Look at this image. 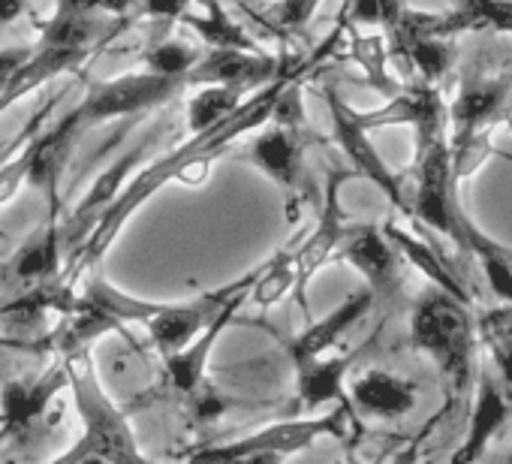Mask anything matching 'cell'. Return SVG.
I'll list each match as a JSON object with an SVG mask.
<instances>
[{
    "instance_id": "cell-1",
    "label": "cell",
    "mask_w": 512,
    "mask_h": 464,
    "mask_svg": "<svg viewBox=\"0 0 512 464\" xmlns=\"http://www.w3.org/2000/svg\"><path fill=\"white\" fill-rule=\"evenodd\" d=\"M293 76H281L275 79L272 85L253 91L244 106L226 118L223 124L205 130V133H190V139L184 145H178L175 151L163 154L160 160H154L148 169L136 172L130 178V184L124 187V193L115 199V205L100 217V223L91 229V236L76 248V257L67 269L70 278L82 275L85 269L97 266L100 257L109 251V245L118 239V232L124 229V223L154 196L160 193L166 184H181V187H202L214 169V160H220V154L241 136L247 133H256L263 130L272 118H275V109L284 97V91L290 88Z\"/></svg>"
},
{
    "instance_id": "cell-2",
    "label": "cell",
    "mask_w": 512,
    "mask_h": 464,
    "mask_svg": "<svg viewBox=\"0 0 512 464\" xmlns=\"http://www.w3.org/2000/svg\"><path fill=\"white\" fill-rule=\"evenodd\" d=\"M118 31L121 25H112L103 16H76L58 10L40 28L37 46L0 52V115L37 88L76 73Z\"/></svg>"
},
{
    "instance_id": "cell-3",
    "label": "cell",
    "mask_w": 512,
    "mask_h": 464,
    "mask_svg": "<svg viewBox=\"0 0 512 464\" xmlns=\"http://www.w3.org/2000/svg\"><path fill=\"white\" fill-rule=\"evenodd\" d=\"M67 371H70V395L82 431L70 443V449L55 455L49 464H76L88 455H100L109 464H151L139 449L130 419L103 389L91 350L79 356H67Z\"/></svg>"
},
{
    "instance_id": "cell-4",
    "label": "cell",
    "mask_w": 512,
    "mask_h": 464,
    "mask_svg": "<svg viewBox=\"0 0 512 464\" xmlns=\"http://www.w3.org/2000/svg\"><path fill=\"white\" fill-rule=\"evenodd\" d=\"M413 344L449 377L455 389H464L473 377V320L464 302L443 290H428L410 317Z\"/></svg>"
},
{
    "instance_id": "cell-5",
    "label": "cell",
    "mask_w": 512,
    "mask_h": 464,
    "mask_svg": "<svg viewBox=\"0 0 512 464\" xmlns=\"http://www.w3.org/2000/svg\"><path fill=\"white\" fill-rule=\"evenodd\" d=\"M181 88H187V85L178 79L148 73V70L124 73L118 79L97 82L79 106H73L67 115H61L55 130L61 136H67L70 142H79L88 130H94L100 124L142 115V112H151V109L169 103Z\"/></svg>"
},
{
    "instance_id": "cell-6",
    "label": "cell",
    "mask_w": 512,
    "mask_h": 464,
    "mask_svg": "<svg viewBox=\"0 0 512 464\" xmlns=\"http://www.w3.org/2000/svg\"><path fill=\"white\" fill-rule=\"evenodd\" d=\"M434 232H443L458 248H467L470 220L458 208V184L452 175V145L443 136L416 145V196L413 214Z\"/></svg>"
},
{
    "instance_id": "cell-7",
    "label": "cell",
    "mask_w": 512,
    "mask_h": 464,
    "mask_svg": "<svg viewBox=\"0 0 512 464\" xmlns=\"http://www.w3.org/2000/svg\"><path fill=\"white\" fill-rule=\"evenodd\" d=\"M256 278H260V269L250 272L247 278L223 287V290H214V293H205L199 299H190V302H178V305H160L157 314L145 323L148 335H151V344L157 347V353L163 359L181 353L187 344H193L223 311L232 299L244 296L253 290Z\"/></svg>"
},
{
    "instance_id": "cell-8",
    "label": "cell",
    "mask_w": 512,
    "mask_h": 464,
    "mask_svg": "<svg viewBox=\"0 0 512 464\" xmlns=\"http://www.w3.org/2000/svg\"><path fill=\"white\" fill-rule=\"evenodd\" d=\"M326 106H329V121H332V139L335 145L344 151V157L353 163L356 175L368 178L371 184L380 187V193L401 211L413 214L407 196H404V184L401 178L389 169V163L383 160V154L377 151V145L371 142V130L359 121V112L338 94V88L326 85Z\"/></svg>"
},
{
    "instance_id": "cell-9",
    "label": "cell",
    "mask_w": 512,
    "mask_h": 464,
    "mask_svg": "<svg viewBox=\"0 0 512 464\" xmlns=\"http://www.w3.org/2000/svg\"><path fill=\"white\" fill-rule=\"evenodd\" d=\"M341 422H344L341 413H329V416H317V419H299V422H278V425H269L256 434H247L241 440L196 449L193 455H187L178 464H223V461H235V458H247V455H260V452L296 455V452L308 449L317 437L344 434Z\"/></svg>"
},
{
    "instance_id": "cell-10",
    "label": "cell",
    "mask_w": 512,
    "mask_h": 464,
    "mask_svg": "<svg viewBox=\"0 0 512 464\" xmlns=\"http://www.w3.org/2000/svg\"><path fill=\"white\" fill-rule=\"evenodd\" d=\"M64 389H70V371L64 356L43 374L4 383V389H0V440L31 437Z\"/></svg>"
},
{
    "instance_id": "cell-11",
    "label": "cell",
    "mask_w": 512,
    "mask_h": 464,
    "mask_svg": "<svg viewBox=\"0 0 512 464\" xmlns=\"http://www.w3.org/2000/svg\"><path fill=\"white\" fill-rule=\"evenodd\" d=\"M512 97V76H470L449 106V145H464L488 130H497V115Z\"/></svg>"
},
{
    "instance_id": "cell-12",
    "label": "cell",
    "mask_w": 512,
    "mask_h": 464,
    "mask_svg": "<svg viewBox=\"0 0 512 464\" xmlns=\"http://www.w3.org/2000/svg\"><path fill=\"white\" fill-rule=\"evenodd\" d=\"M151 148V139L139 142L136 148H130L124 157L112 160L109 169H103L94 184L88 187V193L82 196V202L73 208V214L64 220V242L67 245H82L88 236H91V229L100 223V217L115 205V199L124 193V187L130 184V178L136 175V166L145 160Z\"/></svg>"
},
{
    "instance_id": "cell-13",
    "label": "cell",
    "mask_w": 512,
    "mask_h": 464,
    "mask_svg": "<svg viewBox=\"0 0 512 464\" xmlns=\"http://www.w3.org/2000/svg\"><path fill=\"white\" fill-rule=\"evenodd\" d=\"M281 79V58L269 52H244V49H211L199 58V64L190 70L187 85H229V88H247L260 91Z\"/></svg>"
},
{
    "instance_id": "cell-14",
    "label": "cell",
    "mask_w": 512,
    "mask_h": 464,
    "mask_svg": "<svg viewBox=\"0 0 512 464\" xmlns=\"http://www.w3.org/2000/svg\"><path fill=\"white\" fill-rule=\"evenodd\" d=\"M341 260H347L365 281L374 296H398L401 290V272H398V251L386 239L383 226H356L347 229L344 245H341Z\"/></svg>"
},
{
    "instance_id": "cell-15",
    "label": "cell",
    "mask_w": 512,
    "mask_h": 464,
    "mask_svg": "<svg viewBox=\"0 0 512 464\" xmlns=\"http://www.w3.org/2000/svg\"><path fill=\"white\" fill-rule=\"evenodd\" d=\"M341 172H332L326 181V199H323V211L317 217V226L308 232V236L296 245V269H299V299L305 296L308 281L341 251L347 226H344V214H341Z\"/></svg>"
},
{
    "instance_id": "cell-16",
    "label": "cell",
    "mask_w": 512,
    "mask_h": 464,
    "mask_svg": "<svg viewBox=\"0 0 512 464\" xmlns=\"http://www.w3.org/2000/svg\"><path fill=\"white\" fill-rule=\"evenodd\" d=\"M374 293L365 287V290H356L353 296H347L335 311H329L323 320L311 323L302 335H296L290 344H287V356L293 362V368H302L320 356H326L359 320H365L374 308Z\"/></svg>"
},
{
    "instance_id": "cell-17",
    "label": "cell",
    "mask_w": 512,
    "mask_h": 464,
    "mask_svg": "<svg viewBox=\"0 0 512 464\" xmlns=\"http://www.w3.org/2000/svg\"><path fill=\"white\" fill-rule=\"evenodd\" d=\"M299 130L302 127H296V124L275 121L269 130H263L260 136H253L250 145H247L250 163L260 169L263 175H269L284 190H296L302 184L305 145H302V133Z\"/></svg>"
},
{
    "instance_id": "cell-18",
    "label": "cell",
    "mask_w": 512,
    "mask_h": 464,
    "mask_svg": "<svg viewBox=\"0 0 512 464\" xmlns=\"http://www.w3.org/2000/svg\"><path fill=\"white\" fill-rule=\"evenodd\" d=\"M49 220L34 229V236L19 248L13 257L10 275L25 284H46L61 278V257H64V223H61V196H52Z\"/></svg>"
},
{
    "instance_id": "cell-19",
    "label": "cell",
    "mask_w": 512,
    "mask_h": 464,
    "mask_svg": "<svg viewBox=\"0 0 512 464\" xmlns=\"http://www.w3.org/2000/svg\"><path fill=\"white\" fill-rule=\"evenodd\" d=\"M509 413H512V407H509L503 389L491 377H482L479 386H476V398H473L470 419H467V434L458 443V449L449 455L446 464H476L485 455L488 443L509 422Z\"/></svg>"
},
{
    "instance_id": "cell-20",
    "label": "cell",
    "mask_w": 512,
    "mask_h": 464,
    "mask_svg": "<svg viewBox=\"0 0 512 464\" xmlns=\"http://www.w3.org/2000/svg\"><path fill=\"white\" fill-rule=\"evenodd\" d=\"M353 404L359 413L374 419H401L416 410L419 404V386L401 374L371 368L350 386Z\"/></svg>"
},
{
    "instance_id": "cell-21",
    "label": "cell",
    "mask_w": 512,
    "mask_h": 464,
    "mask_svg": "<svg viewBox=\"0 0 512 464\" xmlns=\"http://www.w3.org/2000/svg\"><path fill=\"white\" fill-rule=\"evenodd\" d=\"M244 299H250V293H244V296H238V299H232L229 305H226V311L193 341V344H187L181 353H175V356H169V359H163V365H166V377H169V386L175 389V392H181V395H193L199 386H205V368H208V359H211V350H214V344H217V338L226 332V326L235 320V314H238V308L244 305Z\"/></svg>"
},
{
    "instance_id": "cell-22",
    "label": "cell",
    "mask_w": 512,
    "mask_h": 464,
    "mask_svg": "<svg viewBox=\"0 0 512 464\" xmlns=\"http://www.w3.org/2000/svg\"><path fill=\"white\" fill-rule=\"evenodd\" d=\"M458 34H503L512 37V0H458L440 13V37Z\"/></svg>"
},
{
    "instance_id": "cell-23",
    "label": "cell",
    "mask_w": 512,
    "mask_h": 464,
    "mask_svg": "<svg viewBox=\"0 0 512 464\" xmlns=\"http://www.w3.org/2000/svg\"><path fill=\"white\" fill-rule=\"evenodd\" d=\"M356 356H359V350H347V353H335V356H320V359L296 368L299 398L305 401L308 410H317L320 404H329V401H344L347 374H350Z\"/></svg>"
},
{
    "instance_id": "cell-24",
    "label": "cell",
    "mask_w": 512,
    "mask_h": 464,
    "mask_svg": "<svg viewBox=\"0 0 512 464\" xmlns=\"http://www.w3.org/2000/svg\"><path fill=\"white\" fill-rule=\"evenodd\" d=\"M383 232H386V239L395 245V251H398L407 263H413L428 281H434L437 290H443V293H449V296H455L458 302L467 305V290L461 287V281L452 275L449 263L437 254V248H434L431 242H425V239H419V236H410V232L401 229L398 223H383Z\"/></svg>"
},
{
    "instance_id": "cell-25",
    "label": "cell",
    "mask_w": 512,
    "mask_h": 464,
    "mask_svg": "<svg viewBox=\"0 0 512 464\" xmlns=\"http://www.w3.org/2000/svg\"><path fill=\"white\" fill-rule=\"evenodd\" d=\"M202 13H184L178 22L184 28H190L208 49H244V52H263L256 46V40L244 31V25H238L229 10L220 4V0H199Z\"/></svg>"
},
{
    "instance_id": "cell-26",
    "label": "cell",
    "mask_w": 512,
    "mask_h": 464,
    "mask_svg": "<svg viewBox=\"0 0 512 464\" xmlns=\"http://www.w3.org/2000/svg\"><path fill=\"white\" fill-rule=\"evenodd\" d=\"M253 91L247 88H229V85H205L202 91H196L187 103V130L190 133H205L217 124H223L226 118H232L244 100Z\"/></svg>"
},
{
    "instance_id": "cell-27",
    "label": "cell",
    "mask_w": 512,
    "mask_h": 464,
    "mask_svg": "<svg viewBox=\"0 0 512 464\" xmlns=\"http://www.w3.org/2000/svg\"><path fill=\"white\" fill-rule=\"evenodd\" d=\"M467 254H473L476 260H479V266H482V272H485V278H488V287H491V293L500 299V302H506V305H512V254L509 251H503L500 245H494L485 232H479L473 223H470V232H467V248H464Z\"/></svg>"
},
{
    "instance_id": "cell-28",
    "label": "cell",
    "mask_w": 512,
    "mask_h": 464,
    "mask_svg": "<svg viewBox=\"0 0 512 464\" xmlns=\"http://www.w3.org/2000/svg\"><path fill=\"white\" fill-rule=\"evenodd\" d=\"M290 293L299 296V269H296V248L293 251H281L272 263H266L260 269V278H256L250 299L260 308H272L278 302H284Z\"/></svg>"
},
{
    "instance_id": "cell-29",
    "label": "cell",
    "mask_w": 512,
    "mask_h": 464,
    "mask_svg": "<svg viewBox=\"0 0 512 464\" xmlns=\"http://www.w3.org/2000/svg\"><path fill=\"white\" fill-rule=\"evenodd\" d=\"M395 49L413 64V70L422 76L425 85L440 82L455 64V43L446 37H422L410 43H395Z\"/></svg>"
},
{
    "instance_id": "cell-30",
    "label": "cell",
    "mask_w": 512,
    "mask_h": 464,
    "mask_svg": "<svg viewBox=\"0 0 512 464\" xmlns=\"http://www.w3.org/2000/svg\"><path fill=\"white\" fill-rule=\"evenodd\" d=\"M350 55H353V61L368 73V82H371L386 100L404 91V88L389 76V46H386L383 37H377V34L365 37V34L353 31V52H350Z\"/></svg>"
},
{
    "instance_id": "cell-31",
    "label": "cell",
    "mask_w": 512,
    "mask_h": 464,
    "mask_svg": "<svg viewBox=\"0 0 512 464\" xmlns=\"http://www.w3.org/2000/svg\"><path fill=\"white\" fill-rule=\"evenodd\" d=\"M199 52L196 46L190 43H181V40H160L157 46H151L145 52V70L148 73H157V76H166V79H178L187 85V76L190 70L199 64Z\"/></svg>"
},
{
    "instance_id": "cell-32",
    "label": "cell",
    "mask_w": 512,
    "mask_h": 464,
    "mask_svg": "<svg viewBox=\"0 0 512 464\" xmlns=\"http://www.w3.org/2000/svg\"><path fill=\"white\" fill-rule=\"evenodd\" d=\"M401 13L404 7L398 0H350V10H347L353 25H383L389 31H395Z\"/></svg>"
},
{
    "instance_id": "cell-33",
    "label": "cell",
    "mask_w": 512,
    "mask_h": 464,
    "mask_svg": "<svg viewBox=\"0 0 512 464\" xmlns=\"http://www.w3.org/2000/svg\"><path fill=\"white\" fill-rule=\"evenodd\" d=\"M133 7H142V0H58L61 13H76V16H115V19H124Z\"/></svg>"
},
{
    "instance_id": "cell-34",
    "label": "cell",
    "mask_w": 512,
    "mask_h": 464,
    "mask_svg": "<svg viewBox=\"0 0 512 464\" xmlns=\"http://www.w3.org/2000/svg\"><path fill=\"white\" fill-rule=\"evenodd\" d=\"M323 0H278V7L272 10L275 22L287 31H302L311 25V19L317 16Z\"/></svg>"
},
{
    "instance_id": "cell-35",
    "label": "cell",
    "mask_w": 512,
    "mask_h": 464,
    "mask_svg": "<svg viewBox=\"0 0 512 464\" xmlns=\"http://www.w3.org/2000/svg\"><path fill=\"white\" fill-rule=\"evenodd\" d=\"M226 407H229V401H226L220 392L208 389V386H199V389L190 395V410H193V416H196L199 422H211V419L223 416Z\"/></svg>"
},
{
    "instance_id": "cell-36",
    "label": "cell",
    "mask_w": 512,
    "mask_h": 464,
    "mask_svg": "<svg viewBox=\"0 0 512 464\" xmlns=\"http://www.w3.org/2000/svg\"><path fill=\"white\" fill-rule=\"evenodd\" d=\"M491 356H494V365H497L503 383L512 389V335L509 332L491 335Z\"/></svg>"
},
{
    "instance_id": "cell-37",
    "label": "cell",
    "mask_w": 512,
    "mask_h": 464,
    "mask_svg": "<svg viewBox=\"0 0 512 464\" xmlns=\"http://www.w3.org/2000/svg\"><path fill=\"white\" fill-rule=\"evenodd\" d=\"M193 0H142V7L148 16H163V19H181L190 10Z\"/></svg>"
},
{
    "instance_id": "cell-38",
    "label": "cell",
    "mask_w": 512,
    "mask_h": 464,
    "mask_svg": "<svg viewBox=\"0 0 512 464\" xmlns=\"http://www.w3.org/2000/svg\"><path fill=\"white\" fill-rule=\"evenodd\" d=\"M28 13V0H0V28L16 25Z\"/></svg>"
},
{
    "instance_id": "cell-39",
    "label": "cell",
    "mask_w": 512,
    "mask_h": 464,
    "mask_svg": "<svg viewBox=\"0 0 512 464\" xmlns=\"http://www.w3.org/2000/svg\"><path fill=\"white\" fill-rule=\"evenodd\" d=\"M290 455L284 452H260V455H247V458H235V461H223V464H284Z\"/></svg>"
},
{
    "instance_id": "cell-40",
    "label": "cell",
    "mask_w": 512,
    "mask_h": 464,
    "mask_svg": "<svg viewBox=\"0 0 512 464\" xmlns=\"http://www.w3.org/2000/svg\"><path fill=\"white\" fill-rule=\"evenodd\" d=\"M497 127H503L506 133H512V97H509V103L503 106V112L497 115Z\"/></svg>"
},
{
    "instance_id": "cell-41",
    "label": "cell",
    "mask_w": 512,
    "mask_h": 464,
    "mask_svg": "<svg viewBox=\"0 0 512 464\" xmlns=\"http://www.w3.org/2000/svg\"><path fill=\"white\" fill-rule=\"evenodd\" d=\"M76 464H109V461L100 458V455H88V458H82V461H76Z\"/></svg>"
},
{
    "instance_id": "cell-42",
    "label": "cell",
    "mask_w": 512,
    "mask_h": 464,
    "mask_svg": "<svg viewBox=\"0 0 512 464\" xmlns=\"http://www.w3.org/2000/svg\"><path fill=\"white\" fill-rule=\"evenodd\" d=\"M398 464H416V455H413V452H404V455L398 458Z\"/></svg>"
},
{
    "instance_id": "cell-43",
    "label": "cell",
    "mask_w": 512,
    "mask_h": 464,
    "mask_svg": "<svg viewBox=\"0 0 512 464\" xmlns=\"http://www.w3.org/2000/svg\"><path fill=\"white\" fill-rule=\"evenodd\" d=\"M341 464H365V461H356V458H347V461H341ZM371 464H380V461H371Z\"/></svg>"
},
{
    "instance_id": "cell-44",
    "label": "cell",
    "mask_w": 512,
    "mask_h": 464,
    "mask_svg": "<svg viewBox=\"0 0 512 464\" xmlns=\"http://www.w3.org/2000/svg\"><path fill=\"white\" fill-rule=\"evenodd\" d=\"M506 464H512V455H509V458H506Z\"/></svg>"
},
{
    "instance_id": "cell-45",
    "label": "cell",
    "mask_w": 512,
    "mask_h": 464,
    "mask_svg": "<svg viewBox=\"0 0 512 464\" xmlns=\"http://www.w3.org/2000/svg\"><path fill=\"white\" fill-rule=\"evenodd\" d=\"M250 4H260V0H250Z\"/></svg>"
}]
</instances>
